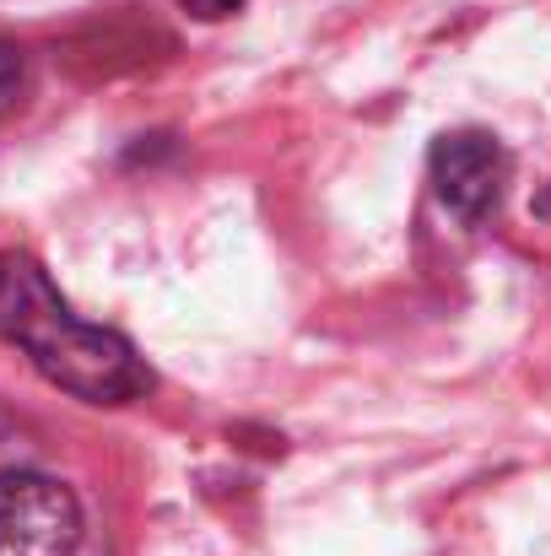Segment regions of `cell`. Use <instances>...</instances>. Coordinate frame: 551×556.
Instances as JSON below:
<instances>
[{
	"label": "cell",
	"mask_w": 551,
	"mask_h": 556,
	"mask_svg": "<svg viewBox=\"0 0 551 556\" xmlns=\"http://www.w3.org/2000/svg\"><path fill=\"white\" fill-rule=\"evenodd\" d=\"M82 503L65 481L38 470H0V556H76Z\"/></svg>",
	"instance_id": "obj_2"
},
{
	"label": "cell",
	"mask_w": 551,
	"mask_h": 556,
	"mask_svg": "<svg viewBox=\"0 0 551 556\" xmlns=\"http://www.w3.org/2000/svg\"><path fill=\"white\" fill-rule=\"evenodd\" d=\"M22 81H27V60H22V49H16V43H0V119L16 109Z\"/></svg>",
	"instance_id": "obj_4"
},
{
	"label": "cell",
	"mask_w": 551,
	"mask_h": 556,
	"mask_svg": "<svg viewBox=\"0 0 551 556\" xmlns=\"http://www.w3.org/2000/svg\"><path fill=\"white\" fill-rule=\"evenodd\" d=\"M0 341L16 346L54 389L87 405H125L152 389L136 346L103 325H87L54 292L49 270L22 249H0Z\"/></svg>",
	"instance_id": "obj_1"
},
{
	"label": "cell",
	"mask_w": 551,
	"mask_h": 556,
	"mask_svg": "<svg viewBox=\"0 0 551 556\" xmlns=\"http://www.w3.org/2000/svg\"><path fill=\"white\" fill-rule=\"evenodd\" d=\"M189 16H200V22H222V16H233L243 0H179Z\"/></svg>",
	"instance_id": "obj_5"
},
{
	"label": "cell",
	"mask_w": 551,
	"mask_h": 556,
	"mask_svg": "<svg viewBox=\"0 0 551 556\" xmlns=\"http://www.w3.org/2000/svg\"><path fill=\"white\" fill-rule=\"evenodd\" d=\"M509 174H514V163H509L503 141L487 130H454V136L433 141V189L471 227L503 205Z\"/></svg>",
	"instance_id": "obj_3"
}]
</instances>
